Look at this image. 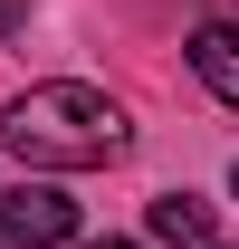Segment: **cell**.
Wrapping results in <instances>:
<instances>
[{
  "mask_svg": "<svg viewBox=\"0 0 239 249\" xmlns=\"http://www.w3.org/2000/svg\"><path fill=\"white\" fill-rule=\"evenodd\" d=\"M86 249H134V240H86Z\"/></svg>",
  "mask_w": 239,
  "mask_h": 249,
  "instance_id": "obj_6",
  "label": "cell"
},
{
  "mask_svg": "<svg viewBox=\"0 0 239 249\" xmlns=\"http://www.w3.org/2000/svg\"><path fill=\"white\" fill-rule=\"evenodd\" d=\"M153 240L210 249V201H201V192H163V201H153Z\"/></svg>",
  "mask_w": 239,
  "mask_h": 249,
  "instance_id": "obj_4",
  "label": "cell"
},
{
  "mask_svg": "<svg viewBox=\"0 0 239 249\" xmlns=\"http://www.w3.org/2000/svg\"><path fill=\"white\" fill-rule=\"evenodd\" d=\"M0 144H10L19 163H38V173H96V163H115L124 144H134V124H124L115 96H96V87H77V77H58V87L10 96Z\"/></svg>",
  "mask_w": 239,
  "mask_h": 249,
  "instance_id": "obj_1",
  "label": "cell"
},
{
  "mask_svg": "<svg viewBox=\"0 0 239 249\" xmlns=\"http://www.w3.org/2000/svg\"><path fill=\"white\" fill-rule=\"evenodd\" d=\"M10 29H29V0H0V38Z\"/></svg>",
  "mask_w": 239,
  "mask_h": 249,
  "instance_id": "obj_5",
  "label": "cell"
},
{
  "mask_svg": "<svg viewBox=\"0 0 239 249\" xmlns=\"http://www.w3.org/2000/svg\"><path fill=\"white\" fill-rule=\"evenodd\" d=\"M182 58H191V77H201L220 106H239V29H230V19L191 29V48H182Z\"/></svg>",
  "mask_w": 239,
  "mask_h": 249,
  "instance_id": "obj_3",
  "label": "cell"
},
{
  "mask_svg": "<svg viewBox=\"0 0 239 249\" xmlns=\"http://www.w3.org/2000/svg\"><path fill=\"white\" fill-rule=\"evenodd\" d=\"M77 240V201L58 182H10L0 192V249H67Z\"/></svg>",
  "mask_w": 239,
  "mask_h": 249,
  "instance_id": "obj_2",
  "label": "cell"
}]
</instances>
